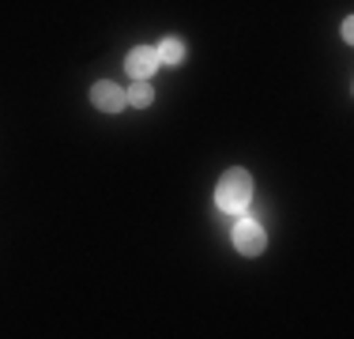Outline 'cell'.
<instances>
[{
  "instance_id": "obj_4",
  "label": "cell",
  "mask_w": 354,
  "mask_h": 339,
  "mask_svg": "<svg viewBox=\"0 0 354 339\" xmlns=\"http://www.w3.org/2000/svg\"><path fill=\"white\" fill-rule=\"evenodd\" d=\"M158 64H162L158 61V49H151V46H140L129 53V75H136V80H147Z\"/></svg>"
},
{
  "instance_id": "obj_6",
  "label": "cell",
  "mask_w": 354,
  "mask_h": 339,
  "mask_svg": "<svg viewBox=\"0 0 354 339\" xmlns=\"http://www.w3.org/2000/svg\"><path fill=\"white\" fill-rule=\"evenodd\" d=\"M124 98H129L132 106H140V109H143V106H151V87H147V83L140 80L136 87H129V95H124Z\"/></svg>"
},
{
  "instance_id": "obj_1",
  "label": "cell",
  "mask_w": 354,
  "mask_h": 339,
  "mask_svg": "<svg viewBox=\"0 0 354 339\" xmlns=\"http://www.w3.org/2000/svg\"><path fill=\"white\" fill-rule=\"evenodd\" d=\"M249 200H252V177L245 170H226L215 189V203L223 211H230V215H238V211L249 208Z\"/></svg>"
},
{
  "instance_id": "obj_2",
  "label": "cell",
  "mask_w": 354,
  "mask_h": 339,
  "mask_svg": "<svg viewBox=\"0 0 354 339\" xmlns=\"http://www.w3.org/2000/svg\"><path fill=\"white\" fill-rule=\"evenodd\" d=\"M264 226L260 223H249V219H241L238 226H234V245H238V253H245V257H257V253H264Z\"/></svg>"
},
{
  "instance_id": "obj_5",
  "label": "cell",
  "mask_w": 354,
  "mask_h": 339,
  "mask_svg": "<svg viewBox=\"0 0 354 339\" xmlns=\"http://www.w3.org/2000/svg\"><path fill=\"white\" fill-rule=\"evenodd\" d=\"M158 61L181 64V61H185V42H181V38H166L162 46H158Z\"/></svg>"
},
{
  "instance_id": "obj_3",
  "label": "cell",
  "mask_w": 354,
  "mask_h": 339,
  "mask_svg": "<svg viewBox=\"0 0 354 339\" xmlns=\"http://www.w3.org/2000/svg\"><path fill=\"white\" fill-rule=\"evenodd\" d=\"M91 102H95L102 113H117V109L124 106V91L117 87V83H109V80H102V83H95V91H91Z\"/></svg>"
}]
</instances>
